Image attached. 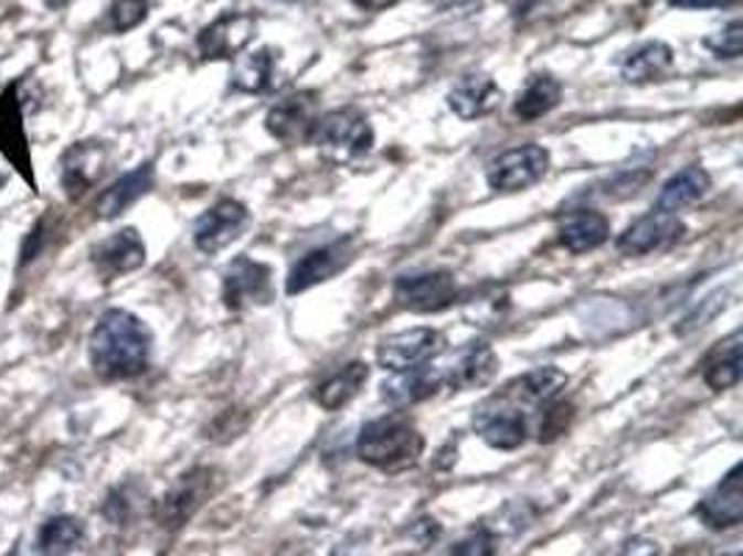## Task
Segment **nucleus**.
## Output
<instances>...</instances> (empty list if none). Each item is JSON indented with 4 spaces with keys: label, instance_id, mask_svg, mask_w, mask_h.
<instances>
[{
    "label": "nucleus",
    "instance_id": "1",
    "mask_svg": "<svg viewBox=\"0 0 743 556\" xmlns=\"http://www.w3.org/2000/svg\"><path fill=\"white\" fill-rule=\"evenodd\" d=\"M151 329L126 309H109L89 334V362L106 382L140 376L151 360Z\"/></svg>",
    "mask_w": 743,
    "mask_h": 556
},
{
    "label": "nucleus",
    "instance_id": "2",
    "mask_svg": "<svg viewBox=\"0 0 743 556\" xmlns=\"http://www.w3.org/2000/svg\"><path fill=\"white\" fill-rule=\"evenodd\" d=\"M424 453V437L407 417L388 415L362 426L357 437V457L379 470H404Z\"/></svg>",
    "mask_w": 743,
    "mask_h": 556
},
{
    "label": "nucleus",
    "instance_id": "3",
    "mask_svg": "<svg viewBox=\"0 0 743 556\" xmlns=\"http://www.w3.org/2000/svg\"><path fill=\"white\" fill-rule=\"evenodd\" d=\"M312 142L331 162H354L373 148V128L357 109H335L315 126Z\"/></svg>",
    "mask_w": 743,
    "mask_h": 556
},
{
    "label": "nucleus",
    "instance_id": "4",
    "mask_svg": "<svg viewBox=\"0 0 743 556\" xmlns=\"http://www.w3.org/2000/svg\"><path fill=\"white\" fill-rule=\"evenodd\" d=\"M395 301L410 312H443L457 301V281L446 270L413 272L395 278Z\"/></svg>",
    "mask_w": 743,
    "mask_h": 556
},
{
    "label": "nucleus",
    "instance_id": "5",
    "mask_svg": "<svg viewBox=\"0 0 743 556\" xmlns=\"http://www.w3.org/2000/svg\"><path fill=\"white\" fill-rule=\"evenodd\" d=\"M549 170V151L540 146H521L501 153L488 168V184L496 192H518L538 184Z\"/></svg>",
    "mask_w": 743,
    "mask_h": 556
},
{
    "label": "nucleus",
    "instance_id": "6",
    "mask_svg": "<svg viewBox=\"0 0 743 556\" xmlns=\"http://www.w3.org/2000/svg\"><path fill=\"white\" fill-rule=\"evenodd\" d=\"M351 259H354V239L351 237L309 250L293 265L290 276H287V296H298V292H307L309 287L323 285L343 267H349Z\"/></svg>",
    "mask_w": 743,
    "mask_h": 556
},
{
    "label": "nucleus",
    "instance_id": "7",
    "mask_svg": "<svg viewBox=\"0 0 743 556\" xmlns=\"http://www.w3.org/2000/svg\"><path fill=\"white\" fill-rule=\"evenodd\" d=\"M318 120V93H296L290 98H282L267 111L265 126L287 146H301V142H312Z\"/></svg>",
    "mask_w": 743,
    "mask_h": 556
},
{
    "label": "nucleus",
    "instance_id": "8",
    "mask_svg": "<svg viewBox=\"0 0 743 556\" xmlns=\"http://www.w3.org/2000/svg\"><path fill=\"white\" fill-rule=\"evenodd\" d=\"M686 234V226L682 221H677V215L671 212H651V215L640 217L635 221L627 232L618 237L616 248L622 250L624 256H646L655 254V250H666L671 245H677Z\"/></svg>",
    "mask_w": 743,
    "mask_h": 556
},
{
    "label": "nucleus",
    "instance_id": "9",
    "mask_svg": "<svg viewBox=\"0 0 743 556\" xmlns=\"http://www.w3.org/2000/svg\"><path fill=\"white\" fill-rule=\"evenodd\" d=\"M496 367H499V360H496L493 348L488 342H468L459 351H454L443 365H437V371H441L443 384H448V387L474 389L485 387L496 376Z\"/></svg>",
    "mask_w": 743,
    "mask_h": 556
},
{
    "label": "nucleus",
    "instance_id": "10",
    "mask_svg": "<svg viewBox=\"0 0 743 556\" xmlns=\"http://www.w3.org/2000/svg\"><path fill=\"white\" fill-rule=\"evenodd\" d=\"M248 223V209L243 206L240 201H217L210 212L198 217L195 232H192V239H195V248L201 254H217V250L226 248L232 239L240 237V232Z\"/></svg>",
    "mask_w": 743,
    "mask_h": 556
},
{
    "label": "nucleus",
    "instance_id": "11",
    "mask_svg": "<svg viewBox=\"0 0 743 556\" xmlns=\"http://www.w3.org/2000/svg\"><path fill=\"white\" fill-rule=\"evenodd\" d=\"M267 298H270V267L248 256H237L223 276V303L240 312L251 303H267Z\"/></svg>",
    "mask_w": 743,
    "mask_h": 556
},
{
    "label": "nucleus",
    "instance_id": "12",
    "mask_svg": "<svg viewBox=\"0 0 743 556\" xmlns=\"http://www.w3.org/2000/svg\"><path fill=\"white\" fill-rule=\"evenodd\" d=\"M212 493V470L198 468L192 473L181 475L179 484L170 490L159 504L157 517L164 528H179L195 515V510L204 504L206 495Z\"/></svg>",
    "mask_w": 743,
    "mask_h": 556
},
{
    "label": "nucleus",
    "instance_id": "13",
    "mask_svg": "<svg viewBox=\"0 0 743 556\" xmlns=\"http://www.w3.org/2000/svg\"><path fill=\"white\" fill-rule=\"evenodd\" d=\"M437 342L441 336L432 329L401 331L379 345V365L390 373L413 371V367L426 365V360L437 351Z\"/></svg>",
    "mask_w": 743,
    "mask_h": 556
},
{
    "label": "nucleus",
    "instance_id": "14",
    "mask_svg": "<svg viewBox=\"0 0 743 556\" xmlns=\"http://www.w3.org/2000/svg\"><path fill=\"white\" fill-rule=\"evenodd\" d=\"M743 468L735 464L730 473L721 479V484L715 487L713 493L708 495L704 501H699L693 515L704 523V526L715 528H732L743 521V479H741Z\"/></svg>",
    "mask_w": 743,
    "mask_h": 556
},
{
    "label": "nucleus",
    "instance_id": "15",
    "mask_svg": "<svg viewBox=\"0 0 743 556\" xmlns=\"http://www.w3.org/2000/svg\"><path fill=\"white\" fill-rule=\"evenodd\" d=\"M89 256H93L95 270L109 281V278L126 276V272L146 265V243H142L137 228H123V232L112 234L109 239L95 245Z\"/></svg>",
    "mask_w": 743,
    "mask_h": 556
},
{
    "label": "nucleus",
    "instance_id": "16",
    "mask_svg": "<svg viewBox=\"0 0 743 556\" xmlns=\"http://www.w3.org/2000/svg\"><path fill=\"white\" fill-rule=\"evenodd\" d=\"M256 20L251 14H223L221 20L201 31L198 51L204 58H232L251 42Z\"/></svg>",
    "mask_w": 743,
    "mask_h": 556
},
{
    "label": "nucleus",
    "instance_id": "17",
    "mask_svg": "<svg viewBox=\"0 0 743 556\" xmlns=\"http://www.w3.org/2000/svg\"><path fill=\"white\" fill-rule=\"evenodd\" d=\"M14 84L0 95V151L25 179L34 184L31 179V157H29V139H25V126H23V106L14 98Z\"/></svg>",
    "mask_w": 743,
    "mask_h": 556
},
{
    "label": "nucleus",
    "instance_id": "18",
    "mask_svg": "<svg viewBox=\"0 0 743 556\" xmlns=\"http://www.w3.org/2000/svg\"><path fill=\"white\" fill-rule=\"evenodd\" d=\"M474 426L488 446L499 451H516L527 440V417L518 409H501V406L485 404L474 417Z\"/></svg>",
    "mask_w": 743,
    "mask_h": 556
},
{
    "label": "nucleus",
    "instance_id": "19",
    "mask_svg": "<svg viewBox=\"0 0 743 556\" xmlns=\"http://www.w3.org/2000/svg\"><path fill=\"white\" fill-rule=\"evenodd\" d=\"M106 151L98 142H78L62 159V186L76 201L104 173Z\"/></svg>",
    "mask_w": 743,
    "mask_h": 556
},
{
    "label": "nucleus",
    "instance_id": "20",
    "mask_svg": "<svg viewBox=\"0 0 743 556\" xmlns=\"http://www.w3.org/2000/svg\"><path fill=\"white\" fill-rule=\"evenodd\" d=\"M560 243L571 254H587L611 239V221L596 209H576L560 221Z\"/></svg>",
    "mask_w": 743,
    "mask_h": 556
},
{
    "label": "nucleus",
    "instance_id": "21",
    "mask_svg": "<svg viewBox=\"0 0 743 556\" xmlns=\"http://www.w3.org/2000/svg\"><path fill=\"white\" fill-rule=\"evenodd\" d=\"M153 186V164L146 162L140 168H134L131 173L120 175L109 190L100 192L98 203H95V212H98L100 221H115L126 212L128 206L140 201L146 192H151Z\"/></svg>",
    "mask_w": 743,
    "mask_h": 556
},
{
    "label": "nucleus",
    "instance_id": "22",
    "mask_svg": "<svg viewBox=\"0 0 743 556\" xmlns=\"http://www.w3.org/2000/svg\"><path fill=\"white\" fill-rule=\"evenodd\" d=\"M441 387L443 378L437 365H418L413 371L393 373V378L382 384V398L390 406H413L432 398Z\"/></svg>",
    "mask_w": 743,
    "mask_h": 556
},
{
    "label": "nucleus",
    "instance_id": "23",
    "mask_svg": "<svg viewBox=\"0 0 743 556\" xmlns=\"http://www.w3.org/2000/svg\"><path fill=\"white\" fill-rule=\"evenodd\" d=\"M501 89L493 78L488 76H465L459 78L457 87L448 93V106L463 120H477V117L490 115L499 106Z\"/></svg>",
    "mask_w": 743,
    "mask_h": 556
},
{
    "label": "nucleus",
    "instance_id": "24",
    "mask_svg": "<svg viewBox=\"0 0 743 556\" xmlns=\"http://www.w3.org/2000/svg\"><path fill=\"white\" fill-rule=\"evenodd\" d=\"M673 67V51L666 42H646L627 53L622 62V76L627 84H651L668 76Z\"/></svg>",
    "mask_w": 743,
    "mask_h": 556
},
{
    "label": "nucleus",
    "instance_id": "25",
    "mask_svg": "<svg viewBox=\"0 0 743 556\" xmlns=\"http://www.w3.org/2000/svg\"><path fill=\"white\" fill-rule=\"evenodd\" d=\"M368 382V365L365 362H351V365L340 367L337 373H331L329 378L318 384L315 389V400H318L320 409L337 411L343 409L351 398L360 395V389Z\"/></svg>",
    "mask_w": 743,
    "mask_h": 556
},
{
    "label": "nucleus",
    "instance_id": "26",
    "mask_svg": "<svg viewBox=\"0 0 743 556\" xmlns=\"http://www.w3.org/2000/svg\"><path fill=\"white\" fill-rule=\"evenodd\" d=\"M84 523L76 515H53L40 526L34 539L36 556H71L82 545Z\"/></svg>",
    "mask_w": 743,
    "mask_h": 556
},
{
    "label": "nucleus",
    "instance_id": "27",
    "mask_svg": "<svg viewBox=\"0 0 743 556\" xmlns=\"http://www.w3.org/2000/svg\"><path fill=\"white\" fill-rule=\"evenodd\" d=\"M710 190V175L708 170L691 164V168L680 170L677 175L662 184L660 195H657V209L660 212H680V209L691 206L699 197H704V192Z\"/></svg>",
    "mask_w": 743,
    "mask_h": 556
},
{
    "label": "nucleus",
    "instance_id": "28",
    "mask_svg": "<svg viewBox=\"0 0 743 556\" xmlns=\"http://www.w3.org/2000/svg\"><path fill=\"white\" fill-rule=\"evenodd\" d=\"M560 95H563V87H560L558 78L532 76L527 82V87L518 93L516 115L527 122L540 120V117L549 115L560 104Z\"/></svg>",
    "mask_w": 743,
    "mask_h": 556
},
{
    "label": "nucleus",
    "instance_id": "29",
    "mask_svg": "<svg viewBox=\"0 0 743 556\" xmlns=\"http://www.w3.org/2000/svg\"><path fill=\"white\" fill-rule=\"evenodd\" d=\"M741 342H743L741 331H735V334L721 345L719 354L708 362V367H704V384H708L710 389H730L741 382L743 376Z\"/></svg>",
    "mask_w": 743,
    "mask_h": 556
},
{
    "label": "nucleus",
    "instance_id": "30",
    "mask_svg": "<svg viewBox=\"0 0 743 556\" xmlns=\"http://www.w3.org/2000/svg\"><path fill=\"white\" fill-rule=\"evenodd\" d=\"M270 76H274V53L262 47L237 58L232 70V87L240 93H262L270 84Z\"/></svg>",
    "mask_w": 743,
    "mask_h": 556
},
{
    "label": "nucleus",
    "instance_id": "31",
    "mask_svg": "<svg viewBox=\"0 0 743 556\" xmlns=\"http://www.w3.org/2000/svg\"><path fill=\"white\" fill-rule=\"evenodd\" d=\"M565 384H569V376L560 367H538L518 382V395L532 404H552Z\"/></svg>",
    "mask_w": 743,
    "mask_h": 556
},
{
    "label": "nucleus",
    "instance_id": "32",
    "mask_svg": "<svg viewBox=\"0 0 743 556\" xmlns=\"http://www.w3.org/2000/svg\"><path fill=\"white\" fill-rule=\"evenodd\" d=\"M704 45H708L719 58H737L743 53V23L735 20V23L726 25L719 36H710Z\"/></svg>",
    "mask_w": 743,
    "mask_h": 556
},
{
    "label": "nucleus",
    "instance_id": "33",
    "mask_svg": "<svg viewBox=\"0 0 743 556\" xmlns=\"http://www.w3.org/2000/svg\"><path fill=\"white\" fill-rule=\"evenodd\" d=\"M571 417H574V406L571 404H554L552 409L543 411V420H540V442H552L558 440L560 435H565Z\"/></svg>",
    "mask_w": 743,
    "mask_h": 556
},
{
    "label": "nucleus",
    "instance_id": "34",
    "mask_svg": "<svg viewBox=\"0 0 743 556\" xmlns=\"http://www.w3.org/2000/svg\"><path fill=\"white\" fill-rule=\"evenodd\" d=\"M448 556H496V537L488 528H477L465 539H459Z\"/></svg>",
    "mask_w": 743,
    "mask_h": 556
},
{
    "label": "nucleus",
    "instance_id": "35",
    "mask_svg": "<svg viewBox=\"0 0 743 556\" xmlns=\"http://www.w3.org/2000/svg\"><path fill=\"white\" fill-rule=\"evenodd\" d=\"M146 0H120L112 7V25L117 31H128L146 20Z\"/></svg>",
    "mask_w": 743,
    "mask_h": 556
},
{
    "label": "nucleus",
    "instance_id": "36",
    "mask_svg": "<svg viewBox=\"0 0 743 556\" xmlns=\"http://www.w3.org/2000/svg\"><path fill=\"white\" fill-rule=\"evenodd\" d=\"M42 248H45V221H36L34 228L25 234L23 248H20V267L31 265L42 254Z\"/></svg>",
    "mask_w": 743,
    "mask_h": 556
},
{
    "label": "nucleus",
    "instance_id": "37",
    "mask_svg": "<svg viewBox=\"0 0 743 556\" xmlns=\"http://www.w3.org/2000/svg\"><path fill=\"white\" fill-rule=\"evenodd\" d=\"M128 506L131 504H128V499L123 495V490H112L109 499L104 501V517L109 523H117V526H120V523L128 517Z\"/></svg>",
    "mask_w": 743,
    "mask_h": 556
},
{
    "label": "nucleus",
    "instance_id": "38",
    "mask_svg": "<svg viewBox=\"0 0 743 556\" xmlns=\"http://www.w3.org/2000/svg\"><path fill=\"white\" fill-rule=\"evenodd\" d=\"M657 554H660L657 543H651V539L646 537H635L629 539V543H624L616 556H657Z\"/></svg>",
    "mask_w": 743,
    "mask_h": 556
},
{
    "label": "nucleus",
    "instance_id": "39",
    "mask_svg": "<svg viewBox=\"0 0 743 556\" xmlns=\"http://www.w3.org/2000/svg\"><path fill=\"white\" fill-rule=\"evenodd\" d=\"M735 3L737 0H668V7L673 9H724Z\"/></svg>",
    "mask_w": 743,
    "mask_h": 556
},
{
    "label": "nucleus",
    "instance_id": "40",
    "mask_svg": "<svg viewBox=\"0 0 743 556\" xmlns=\"http://www.w3.org/2000/svg\"><path fill=\"white\" fill-rule=\"evenodd\" d=\"M354 7H360L362 12H382V9L395 7L399 0H351Z\"/></svg>",
    "mask_w": 743,
    "mask_h": 556
}]
</instances>
